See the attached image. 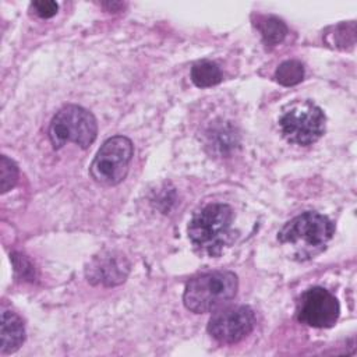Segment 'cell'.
Listing matches in <instances>:
<instances>
[{"instance_id":"1","label":"cell","mask_w":357,"mask_h":357,"mask_svg":"<svg viewBox=\"0 0 357 357\" xmlns=\"http://www.w3.org/2000/svg\"><path fill=\"white\" fill-rule=\"evenodd\" d=\"M233 209L227 204H208L188 223V238L199 254L219 257L233 240Z\"/></svg>"},{"instance_id":"2","label":"cell","mask_w":357,"mask_h":357,"mask_svg":"<svg viewBox=\"0 0 357 357\" xmlns=\"http://www.w3.org/2000/svg\"><path fill=\"white\" fill-rule=\"evenodd\" d=\"M238 280L230 271H215L194 276L185 284L184 305L197 314L223 307L237 293Z\"/></svg>"},{"instance_id":"3","label":"cell","mask_w":357,"mask_h":357,"mask_svg":"<svg viewBox=\"0 0 357 357\" xmlns=\"http://www.w3.org/2000/svg\"><path fill=\"white\" fill-rule=\"evenodd\" d=\"M335 233L333 222L317 212H304L287 222L278 234L283 244H290L297 250V255L311 258L321 252Z\"/></svg>"},{"instance_id":"4","label":"cell","mask_w":357,"mask_h":357,"mask_svg":"<svg viewBox=\"0 0 357 357\" xmlns=\"http://www.w3.org/2000/svg\"><path fill=\"white\" fill-rule=\"evenodd\" d=\"M98 124L95 116L77 105H67L53 117L49 127V138L54 149L66 142H74L86 149L96 138Z\"/></svg>"},{"instance_id":"5","label":"cell","mask_w":357,"mask_h":357,"mask_svg":"<svg viewBox=\"0 0 357 357\" xmlns=\"http://www.w3.org/2000/svg\"><path fill=\"white\" fill-rule=\"evenodd\" d=\"M325 114L311 100L296 102L279 119L284 139L294 145L307 146L317 142L325 132Z\"/></svg>"},{"instance_id":"6","label":"cell","mask_w":357,"mask_h":357,"mask_svg":"<svg viewBox=\"0 0 357 357\" xmlns=\"http://www.w3.org/2000/svg\"><path fill=\"white\" fill-rule=\"evenodd\" d=\"M132 153L134 146L127 137L114 135L106 139L91 163L89 173L92 178L103 185L121 183L128 173Z\"/></svg>"},{"instance_id":"7","label":"cell","mask_w":357,"mask_h":357,"mask_svg":"<svg viewBox=\"0 0 357 357\" xmlns=\"http://www.w3.org/2000/svg\"><path fill=\"white\" fill-rule=\"evenodd\" d=\"M337 298L324 287L314 286L305 290L297 301V319L312 328H331L339 318Z\"/></svg>"},{"instance_id":"8","label":"cell","mask_w":357,"mask_h":357,"mask_svg":"<svg viewBox=\"0 0 357 357\" xmlns=\"http://www.w3.org/2000/svg\"><path fill=\"white\" fill-rule=\"evenodd\" d=\"M254 325L255 315L250 307H229L212 315L208 324V333L220 343L233 344L248 336Z\"/></svg>"},{"instance_id":"9","label":"cell","mask_w":357,"mask_h":357,"mask_svg":"<svg viewBox=\"0 0 357 357\" xmlns=\"http://www.w3.org/2000/svg\"><path fill=\"white\" fill-rule=\"evenodd\" d=\"M85 272L88 282L92 284L116 286L126 280L130 272V262L124 255L109 251L95 257Z\"/></svg>"},{"instance_id":"10","label":"cell","mask_w":357,"mask_h":357,"mask_svg":"<svg viewBox=\"0 0 357 357\" xmlns=\"http://www.w3.org/2000/svg\"><path fill=\"white\" fill-rule=\"evenodd\" d=\"M25 340L22 319L13 311L4 310L1 314V354L17 351Z\"/></svg>"},{"instance_id":"11","label":"cell","mask_w":357,"mask_h":357,"mask_svg":"<svg viewBox=\"0 0 357 357\" xmlns=\"http://www.w3.org/2000/svg\"><path fill=\"white\" fill-rule=\"evenodd\" d=\"M255 26L259 31L262 40L266 46H275L278 43H280L287 33L286 24L273 15L257 17Z\"/></svg>"},{"instance_id":"12","label":"cell","mask_w":357,"mask_h":357,"mask_svg":"<svg viewBox=\"0 0 357 357\" xmlns=\"http://www.w3.org/2000/svg\"><path fill=\"white\" fill-rule=\"evenodd\" d=\"M191 79L197 86L208 88L222 81V71L216 63L209 60H202L192 66Z\"/></svg>"},{"instance_id":"13","label":"cell","mask_w":357,"mask_h":357,"mask_svg":"<svg viewBox=\"0 0 357 357\" xmlns=\"http://www.w3.org/2000/svg\"><path fill=\"white\" fill-rule=\"evenodd\" d=\"M304 77V67L297 60H286L283 61L275 73V78L280 85L291 86L301 82Z\"/></svg>"},{"instance_id":"14","label":"cell","mask_w":357,"mask_h":357,"mask_svg":"<svg viewBox=\"0 0 357 357\" xmlns=\"http://www.w3.org/2000/svg\"><path fill=\"white\" fill-rule=\"evenodd\" d=\"M18 181V167L14 160L7 156L0 158V190L1 192H7L11 190Z\"/></svg>"},{"instance_id":"15","label":"cell","mask_w":357,"mask_h":357,"mask_svg":"<svg viewBox=\"0 0 357 357\" xmlns=\"http://www.w3.org/2000/svg\"><path fill=\"white\" fill-rule=\"evenodd\" d=\"M335 32L332 33V38L335 40L336 47L346 49V46H353L354 43V22L350 24H340L333 28Z\"/></svg>"},{"instance_id":"16","label":"cell","mask_w":357,"mask_h":357,"mask_svg":"<svg viewBox=\"0 0 357 357\" xmlns=\"http://www.w3.org/2000/svg\"><path fill=\"white\" fill-rule=\"evenodd\" d=\"M31 8L33 10V13L38 17L50 18V17L57 14L59 4L56 1H52V0H39V1L31 3Z\"/></svg>"}]
</instances>
